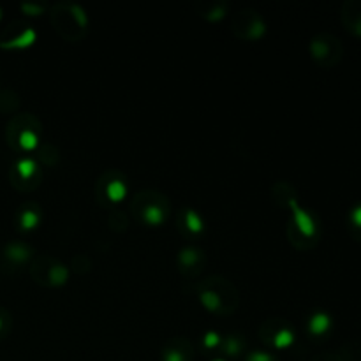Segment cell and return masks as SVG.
Segmentation results:
<instances>
[{"label":"cell","instance_id":"1f68e13d","mask_svg":"<svg viewBox=\"0 0 361 361\" xmlns=\"http://www.w3.org/2000/svg\"><path fill=\"white\" fill-rule=\"evenodd\" d=\"M310 361H341V358L337 356V353L331 351V353H323V355L316 356V358H312Z\"/></svg>","mask_w":361,"mask_h":361},{"label":"cell","instance_id":"7c38bea8","mask_svg":"<svg viewBox=\"0 0 361 361\" xmlns=\"http://www.w3.org/2000/svg\"><path fill=\"white\" fill-rule=\"evenodd\" d=\"M176 267L180 275L187 281H194L200 277L207 267V254L196 245H185L176 254Z\"/></svg>","mask_w":361,"mask_h":361},{"label":"cell","instance_id":"484cf974","mask_svg":"<svg viewBox=\"0 0 361 361\" xmlns=\"http://www.w3.org/2000/svg\"><path fill=\"white\" fill-rule=\"evenodd\" d=\"M348 229L353 238L361 240V203L355 204L348 215Z\"/></svg>","mask_w":361,"mask_h":361},{"label":"cell","instance_id":"4316f807","mask_svg":"<svg viewBox=\"0 0 361 361\" xmlns=\"http://www.w3.org/2000/svg\"><path fill=\"white\" fill-rule=\"evenodd\" d=\"M18 106H20V97L14 90H4L0 94V111L2 113H13L16 111Z\"/></svg>","mask_w":361,"mask_h":361},{"label":"cell","instance_id":"d6986e66","mask_svg":"<svg viewBox=\"0 0 361 361\" xmlns=\"http://www.w3.org/2000/svg\"><path fill=\"white\" fill-rule=\"evenodd\" d=\"M35 39H37V32H35L32 27H28V25H23V27L20 28V32L11 35L9 39H2V41H0V48H6V49L28 48V46L34 44Z\"/></svg>","mask_w":361,"mask_h":361},{"label":"cell","instance_id":"7a4b0ae2","mask_svg":"<svg viewBox=\"0 0 361 361\" xmlns=\"http://www.w3.org/2000/svg\"><path fill=\"white\" fill-rule=\"evenodd\" d=\"M49 20L56 34L69 42L83 41L88 32V16L76 2L60 0L49 7Z\"/></svg>","mask_w":361,"mask_h":361},{"label":"cell","instance_id":"3957f363","mask_svg":"<svg viewBox=\"0 0 361 361\" xmlns=\"http://www.w3.org/2000/svg\"><path fill=\"white\" fill-rule=\"evenodd\" d=\"M289 208V221L286 228L289 243L298 250H310L319 243L321 240V226L316 215L298 203V200L291 201Z\"/></svg>","mask_w":361,"mask_h":361},{"label":"cell","instance_id":"8992f818","mask_svg":"<svg viewBox=\"0 0 361 361\" xmlns=\"http://www.w3.org/2000/svg\"><path fill=\"white\" fill-rule=\"evenodd\" d=\"M127 196V178L118 169H106L95 182V200L108 212L118 208Z\"/></svg>","mask_w":361,"mask_h":361},{"label":"cell","instance_id":"e0dca14e","mask_svg":"<svg viewBox=\"0 0 361 361\" xmlns=\"http://www.w3.org/2000/svg\"><path fill=\"white\" fill-rule=\"evenodd\" d=\"M331 326H334V319L324 310H316V312L310 314L309 321H307V331H309L310 337L316 338H321L330 334Z\"/></svg>","mask_w":361,"mask_h":361},{"label":"cell","instance_id":"52a82bcc","mask_svg":"<svg viewBox=\"0 0 361 361\" xmlns=\"http://www.w3.org/2000/svg\"><path fill=\"white\" fill-rule=\"evenodd\" d=\"M28 270L34 282L49 288H60L69 279V268L49 254H35Z\"/></svg>","mask_w":361,"mask_h":361},{"label":"cell","instance_id":"277c9868","mask_svg":"<svg viewBox=\"0 0 361 361\" xmlns=\"http://www.w3.org/2000/svg\"><path fill=\"white\" fill-rule=\"evenodd\" d=\"M130 212L145 226L159 228L168 221L171 203H169L168 196L159 190L143 189L134 194V197L130 200Z\"/></svg>","mask_w":361,"mask_h":361},{"label":"cell","instance_id":"cb8c5ba5","mask_svg":"<svg viewBox=\"0 0 361 361\" xmlns=\"http://www.w3.org/2000/svg\"><path fill=\"white\" fill-rule=\"evenodd\" d=\"M335 353L341 361H361V342H348Z\"/></svg>","mask_w":361,"mask_h":361},{"label":"cell","instance_id":"d6a6232c","mask_svg":"<svg viewBox=\"0 0 361 361\" xmlns=\"http://www.w3.org/2000/svg\"><path fill=\"white\" fill-rule=\"evenodd\" d=\"M7 326H9V316H7L6 310L0 309V337H2L4 330H6Z\"/></svg>","mask_w":361,"mask_h":361},{"label":"cell","instance_id":"d4e9b609","mask_svg":"<svg viewBox=\"0 0 361 361\" xmlns=\"http://www.w3.org/2000/svg\"><path fill=\"white\" fill-rule=\"evenodd\" d=\"M108 222H109V228H111L113 231L122 233L126 231L127 226H129V215H127L123 210H120V208H115V210L109 212Z\"/></svg>","mask_w":361,"mask_h":361},{"label":"cell","instance_id":"5bb4252c","mask_svg":"<svg viewBox=\"0 0 361 361\" xmlns=\"http://www.w3.org/2000/svg\"><path fill=\"white\" fill-rule=\"evenodd\" d=\"M176 224H178V231L187 240H194L204 233V219L201 217L200 212L190 207L182 208L178 212Z\"/></svg>","mask_w":361,"mask_h":361},{"label":"cell","instance_id":"836d02e7","mask_svg":"<svg viewBox=\"0 0 361 361\" xmlns=\"http://www.w3.org/2000/svg\"><path fill=\"white\" fill-rule=\"evenodd\" d=\"M212 361H228L226 358H214Z\"/></svg>","mask_w":361,"mask_h":361},{"label":"cell","instance_id":"4dcf8cb0","mask_svg":"<svg viewBox=\"0 0 361 361\" xmlns=\"http://www.w3.org/2000/svg\"><path fill=\"white\" fill-rule=\"evenodd\" d=\"M245 361H277L271 353H267V351H252L247 355Z\"/></svg>","mask_w":361,"mask_h":361},{"label":"cell","instance_id":"ffe728a7","mask_svg":"<svg viewBox=\"0 0 361 361\" xmlns=\"http://www.w3.org/2000/svg\"><path fill=\"white\" fill-rule=\"evenodd\" d=\"M197 11L204 20L215 23L228 14L229 4L226 0H208V2L197 4Z\"/></svg>","mask_w":361,"mask_h":361},{"label":"cell","instance_id":"603a6c76","mask_svg":"<svg viewBox=\"0 0 361 361\" xmlns=\"http://www.w3.org/2000/svg\"><path fill=\"white\" fill-rule=\"evenodd\" d=\"M243 349H245V341H243L242 335L238 334H229L226 337H222L221 342V351L224 353L229 358H235V356L242 355Z\"/></svg>","mask_w":361,"mask_h":361},{"label":"cell","instance_id":"6da1fadb","mask_svg":"<svg viewBox=\"0 0 361 361\" xmlns=\"http://www.w3.org/2000/svg\"><path fill=\"white\" fill-rule=\"evenodd\" d=\"M196 295L201 305L217 316H231L238 309V289L222 275H208L196 284Z\"/></svg>","mask_w":361,"mask_h":361},{"label":"cell","instance_id":"ac0fdd59","mask_svg":"<svg viewBox=\"0 0 361 361\" xmlns=\"http://www.w3.org/2000/svg\"><path fill=\"white\" fill-rule=\"evenodd\" d=\"M41 207L37 203H25L18 210V226L21 231H32L41 222Z\"/></svg>","mask_w":361,"mask_h":361},{"label":"cell","instance_id":"f546056e","mask_svg":"<svg viewBox=\"0 0 361 361\" xmlns=\"http://www.w3.org/2000/svg\"><path fill=\"white\" fill-rule=\"evenodd\" d=\"M46 6H42V4H35V2H23L21 4V11H23L25 14H30V16H37V14L44 13Z\"/></svg>","mask_w":361,"mask_h":361},{"label":"cell","instance_id":"9a60e30c","mask_svg":"<svg viewBox=\"0 0 361 361\" xmlns=\"http://www.w3.org/2000/svg\"><path fill=\"white\" fill-rule=\"evenodd\" d=\"M34 256L35 250L25 242H11L2 249L4 264L11 268V270H16V268L23 267V264L30 263Z\"/></svg>","mask_w":361,"mask_h":361},{"label":"cell","instance_id":"5b68a950","mask_svg":"<svg viewBox=\"0 0 361 361\" xmlns=\"http://www.w3.org/2000/svg\"><path fill=\"white\" fill-rule=\"evenodd\" d=\"M41 122L32 113H18L11 118L6 129V140L16 152H32L39 147Z\"/></svg>","mask_w":361,"mask_h":361},{"label":"cell","instance_id":"f1b7e54d","mask_svg":"<svg viewBox=\"0 0 361 361\" xmlns=\"http://www.w3.org/2000/svg\"><path fill=\"white\" fill-rule=\"evenodd\" d=\"M71 268H73L74 271H78V274H87L92 268V263L85 254H76V256L71 259Z\"/></svg>","mask_w":361,"mask_h":361},{"label":"cell","instance_id":"7402d4cb","mask_svg":"<svg viewBox=\"0 0 361 361\" xmlns=\"http://www.w3.org/2000/svg\"><path fill=\"white\" fill-rule=\"evenodd\" d=\"M271 196H274L275 201L284 208H288V204L291 203V201L298 200V197H296L295 187H293L289 182H284V180L275 182L274 189H271Z\"/></svg>","mask_w":361,"mask_h":361},{"label":"cell","instance_id":"4fadbf2b","mask_svg":"<svg viewBox=\"0 0 361 361\" xmlns=\"http://www.w3.org/2000/svg\"><path fill=\"white\" fill-rule=\"evenodd\" d=\"M196 351L194 344L187 337H173L162 345V361H194Z\"/></svg>","mask_w":361,"mask_h":361},{"label":"cell","instance_id":"9c48e42d","mask_svg":"<svg viewBox=\"0 0 361 361\" xmlns=\"http://www.w3.org/2000/svg\"><path fill=\"white\" fill-rule=\"evenodd\" d=\"M259 338L274 349H288L295 344L296 334L291 323L282 317H270L259 326Z\"/></svg>","mask_w":361,"mask_h":361},{"label":"cell","instance_id":"2e32d148","mask_svg":"<svg viewBox=\"0 0 361 361\" xmlns=\"http://www.w3.org/2000/svg\"><path fill=\"white\" fill-rule=\"evenodd\" d=\"M341 21L349 34L361 37V0H345L342 4Z\"/></svg>","mask_w":361,"mask_h":361},{"label":"cell","instance_id":"44dd1931","mask_svg":"<svg viewBox=\"0 0 361 361\" xmlns=\"http://www.w3.org/2000/svg\"><path fill=\"white\" fill-rule=\"evenodd\" d=\"M35 161L42 166H56L60 161V150L53 143H39L35 150Z\"/></svg>","mask_w":361,"mask_h":361},{"label":"cell","instance_id":"ba28073f","mask_svg":"<svg viewBox=\"0 0 361 361\" xmlns=\"http://www.w3.org/2000/svg\"><path fill=\"white\" fill-rule=\"evenodd\" d=\"M310 59L323 69H331L338 66L344 59V44L337 35L330 32H321L314 35L309 42Z\"/></svg>","mask_w":361,"mask_h":361},{"label":"cell","instance_id":"e575fe53","mask_svg":"<svg viewBox=\"0 0 361 361\" xmlns=\"http://www.w3.org/2000/svg\"><path fill=\"white\" fill-rule=\"evenodd\" d=\"M0 18H2V7H0Z\"/></svg>","mask_w":361,"mask_h":361},{"label":"cell","instance_id":"8fae6325","mask_svg":"<svg viewBox=\"0 0 361 361\" xmlns=\"http://www.w3.org/2000/svg\"><path fill=\"white\" fill-rule=\"evenodd\" d=\"M233 34L242 41H259L267 34V21L256 9H242L233 18Z\"/></svg>","mask_w":361,"mask_h":361},{"label":"cell","instance_id":"30bf717a","mask_svg":"<svg viewBox=\"0 0 361 361\" xmlns=\"http://www.w3.org/2000/svg\"><path fill=\"white\" fill-rule=\"evenodd\" d=\"M11 185L20 192H32L41 185L42 173L39 169V162L34 157H23L16 161V164L9 171Z\"/></svg>","mask_w":361,"mask_h":361},{"label":"cell","instance_id":"83f0119b","mask_svg":"<svg viewBox=\"0 0 361 361\" xmlns=\"http://www.w3.org/2000/svg\"><path fill=\"white\" fill-rule=\"evenodd\" d=\"M222 335L217 334L215 330H208L207 334L203 335V348L208 349V351H215V349H221Z\"/></svg>","mask_w":361,"mask_h":361}]
</instances>
